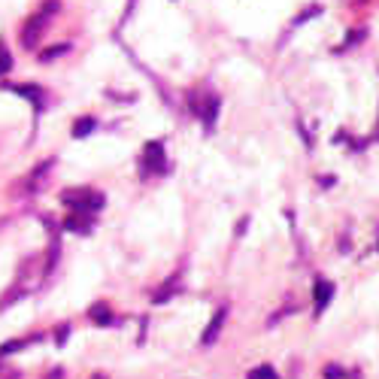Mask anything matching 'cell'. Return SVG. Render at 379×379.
<instances>
[{
	"instance_id": "1",
	"label": "cell",
	"mask_w": 379,
	"mask_h": 379,
	"mask_svg": "<svg viewBox=\"0 0 379 379\" xmlns=\"http://www.w3.org/2000/svg\"><path fill=\"white\" fill-rule=\"evenodd\" d=\"M61 200L67 207L73 209V213H95V209H100V204H104V195H97V191L91 188H73V191H64Z\"/></svg>"
},
{
	"instance_id": "2",
	"label": "cell",
	"mask_w": 379,
	"mask_h": 379,
	"mask_svg": "<svg viewBox=\"0 0 379 379\" xmlns=\"http://www.w3.org/2000/svg\"><path fill=\"white\" fill-rule=\"evenodd\" d=\"M167 167V158H164V146L161 143H149L146 152H143V161H140V170L143 173H161Z\"/></svg>"
},
{
	"instance_id": "3",
	"label": "cell",
	"mask_w": 379,
	"mask_h": 379,
	"mask_svg": "<svg viewBox=\"0 0 379 379\" xmlns=\"http://www.w3.org/2000/svg\"><path fill=\"white\" fill-rule=\"evenodd\" d=\"M43 24H46V15H43V13L31 15V19L24 22V28H22V43L28 46V49L37 43V37H40V31H43Z\"/></svg>"
},
{
	"instance_id": "4",
	"label": "cell",
	"mask_w": 379,
	"mask_h": 379,
	"mask_svg": "<svg viewBox=\"0 0 379 379\" xmlns=\"http://www.w3.org/2000/svg\"><path fill=\"white\" fill-rule=\"evenodd\" d=\"M225 313H227V309L222 307V309H218V313L213 316V322H209V328L204 331V337H200V343H204V346H209V343H213L216 337H218V331H222V325H225Z\"/></svg>"
},
{
	"instance_id": "5",
	"label": "cell",
	"mask_w": 379,
	"mask_h": 379,
	"mask_svg": "<svg viewBox=\"0 0 379 379\" xmlns=\"http://www.w3.org/2000/svg\"><path fill=\"white\" fill-rule=\"evenodd\" d=\"M331 294H334V285L328 282V280H318V282H316V309H318V313H322V309L328 307Z\"/></svg>"
},
{
	"instance_id": "6",
	"label": "cell",
	"mask_w": 379,
	"mask_h": 379,
	"mask_svg": "<svg viewBox=\"0 0 379 379\" xmlns=\"http://www.w3.org/2000/svg\"><path fill=\"white\" fill-rule=\"evenodd\" d=\"M91 318H95L97 325H109L113 322V313H109L106 309V303H95V307H91V313H88Z\"/></svg>"
},
{
	"instance_id": "7",
	"label": "cell",
	"mask_w": 379,
	"mask_h": 379,
	"mask_svg": "<svg viewBox=\"0 0 379 379\" xmlns=\"http://www.w3.org/2000/svg\"><path fill=\"white\" fill-rule=\"evenodd\" d=\"M95 131V119L91 115H86V119H79L76 122V128H73V137H86V134Z\"/></svg>"
},
{
	"instance_id": "8",
	"label": "cell",
	"mask_w": 379,
	"mask_h": 379,
	"mask_svg": "<svg viewBox=\"0 0 379 379\" xmlns=\"http://www.w3.org/2000/svg\"><path fill=\"white\" fill-rule=\"evenodd\" d=\"M249 379H280V376H276V370H273L271 364H264V367H255V370H252Z\"/></svg>"
},
{
	"instance_id": "9",
	"label": "cell",
	"mask_w": 379,
	"mask_h": 379,
	"mask_svg": "<svg viewBox=\"0 0 379 379\" xmlns=\"http://www.w3.org/2000/svg\"><path fill=\"white\" fill-rule=\"evenodd\" d=\"M10 67H13V58H10V52H6V46L0 43V76L10 73Z\"/></svg>"
},
{
	"instance_id": "10",
	"label": "cell",
	"mask_w": 379,
	"mask_h": 379,
	"mask_svg": "<svg viewBox=\"0 0 379 379\" xmlns=\"http://www.w3.org/2000/svg\"><path fill=\"white\" fill-rule=\"evenodd\" d=\"M24 346V343L22 340H13V343H6V346L3 349H0V355H10V352H15V349H22Z\"/></svg>"
},
{
	"instance_id": "11",
	"label": "cell",
	"mask_w": 379,
	"mask_h": 379,
	"mask_svg": "<svg viewBox=\"0 0 379 379\" xmlns=\"http://www.w3.org/2000/svg\"><path fill=\"white\" fill-rule=\"evenodd\" d=\"M67 331H70V328H67V325H61V328H58V337H55V340H58V346H61V343L67 340Z\"/></svg>"
},
{
	"instance_id": "12",
	"label": "cell",
	"mask_w": 379,
	"mask_h": 379,
	"mask_svg": "<svg viewBox=\"0 0 379 379\" xmlns=\"http://www.w3.org/2000/svg\"><path fill=\"white\" fill-rule=\"evenodd\" d=\"M325 373H328V379H340V370H337V367H328Z\"/></svg>"
},
{
	"instance_id": "13",
	"label": "cell",
	"mask_w": 379,
	"mask_h": 379,
	"mask_svg": "<svg viewBox=\"0 0 379 379\" xmlns=\"http://www.w3.org/2000/svg\"><path fill=\"white\" fill-rule=\"evenodd\" d=\"M97 379H104V376H97Z\"/></svg>"
}]
</instances>
